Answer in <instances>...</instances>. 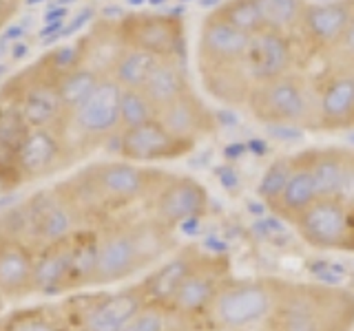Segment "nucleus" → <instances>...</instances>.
Here are the masks:
<instances>
[{
	"label": "nucleus",
	"instance_id": "f257e3e1",
	"mask_svg": "<svg viewBox=\"0 0 354 331\" xmlns=\"http://www.w3.org/2000/svg\"><path fill=\"white\" fill-rule=\"evenodd\" d=\"M171 172L124 159L97 161L58 183L55 192L84 223H109L113 214L147 205Z\"/></svg>",
	"mask_w": 354,
	"mask_h": 331
},
{
	"label": "nucleus",
	"instance_id": "f03ea898",
	"mask_svg": "<svg viewBox=\"0 0 354 331\" xmlns=\"http://www.w3.org/2000/svg\"><path fill=\"white\" fill-rule=\"evenodd\" d=\"M177 248L175 232L151 217L113 219L97 228V268L93 287L122 283L155 268Z\"/></svg>",
	"mask_w": 354,
	"mask_h": 331
},
{
	"label": "nucleus",
	"instance_id": "7ed1b4c3",
	"mask_svg": "<svg viewBox=\"0 0 354 331\" xmlns=\"http://www.w3.org/2000/svg\"><path fill=\"white\" fill-rule=\"evenodd\" d=\"M263 331H354V292L341 285L286 281Z\"/></svg>",
	"mask_w": 354,
	"mask_h": 331
},
{
	"label": "nucleus",
	"instance_id": "20e7f679",
	"mask_svg": "<svg viewBox=\"0 0 354 331\" xmlns=\"http://www.w3.org/2000/svg\"><path fill=\"white\" fill-rule=\"evenodd\" d=\"M286 279L279 276H232L221 287L204 318L206 331H259L268 323Z\"/></svg>",
	"mask_w": 354,
	"mask_h": 331
},
{
	"label": "nucleus",
	"instance_id": "39448f33",
	"mask_svg": "<svg viewBox=\"0 0 354 331\" xmlns=\"http://www.w3.org/2000/svg\"><path fill=\"white\" fill-rule=\"evenodd\" d=\"M246 110L252 119L268 128L315 130V80L306 73L292 71L277 80L254 84L248 95Z\"/></svg>",
	"mask_w": 354,
	"mask_h": 331
},
{
	"label": "nucleus",
	"instance_id": "423d86ee",
	"mask_svg": "<svg viewBox=\"0 0 354 331\" xmlns=\"http://www.w3.org/2000/svg\"><path fill=\"white\" fill-rule=\"evenodd\" d=\"M120 95L122 86L111 77H104L95 93L64 117L58 130L69 152L77 143L91 148L120 135Z\"/></svg>",
	"mask_w": 354,
	"mask_h": 331
},
{
	"label": "nucleus",
	"instance_id": "0eeeda50",
	"mask_svg": "<svg viewBox=\"0 0 354 331\" xmlns=\"http://www.w3.org/2000/svg\"><path fill=\"white\" fill-rule=\"evenodd\" d=\"M315 132L354 130V60L332 55L315 77Z\"/></svg>",
	"mask_w": 354,
	"mask_h": 331
},
{
	"label": "nucleus",
	"instance_id": "6e6552de",
	"mask_svg": "<svg viewBox=\"0 0 354 331\" xmlns=\"http://www.w3.org/2000/svg\"><path fill=\"white\" fill-rule=\"evenodd\" d=\"M232 276H235L232 274V263L226 254L204 250L191 268V272L186 274L177 294L173 296L171 309H175L177 314L199 331L217 294Z\"/></svg>",
	"mask_w": 354,
	"mask_h": 331
},
{
	"label": "nucleus",
	"instance_id": "1a4fd4ad",
	"mask_svg": "<svg viewBox=\"0 0 354 331\" xmlns=\"http://www.w3.org/2000/svg\"><path fill=\"white\" fill-rule=\"evenodd\" d=\"M308 248L354 254V210L337 197H321L290 223Z\"/></svg>",
	"mask_w": 354,
	"mask_h": 331
},
{
	"label": "nucleus",
	"instance_id": "9d476101",
	"mask_svg": "<svg viewBox=\"0 0 354 331\" xmlns=\"http://www.w3.org/2000/svg\"><path fill=\"white\" fill-rule=\"evenodd\" d=\"M352 16L354 0L306 3L301 22L292 36L299 53H306L308 58H332L341 47Z\"/></svg>",
	"mask_w": 354,
	"mask_h": 331
},
{
	"label": "nucleus",
	"instance_id": "9b49d317",
	"mask_svg": "<svg viewBox=\"0 0 354 331\" xmlns=\"http://www.w3.org/2000/svg\"><path fill=\"white\" fill-rule=\"evenodd\" d=\"M120 36L127 47L142 49L158 58H184V16L171 11H133L118 20Z\"/></svg>",
	"mask_w": 354,
	"mask_h": 331
},
{
	"label": "nucleus",
	"instance_id": "f8f14e48",
	"mask_svg": "<svg viewBox=\"0 0 354 331\" xmlns=\"http://www.w3.org/2000/svg\"><path fill=\"white\" fill-rule=\"evenodd\" d=\"M144 210L147 217L175 232L180 225L204 219L210 212V194L206 185L193 177L171 172Z\"/></svg>",
	"mask_w": 354,
	"mask_h": 331
},
{
	"label": "nucleus",
	"instance_id": "ddd939ff",
	"mask_svg": "<svg viewBox=\"0 0 354 331\" xmlns=\"http://www.w3.org/2000/svg\"><path fill=\"white\" fill-rule=\"evenodd\" d=\"M250 36L226 22L217 11H208L199 27L197 69L199 77L235 71L243 66Z\"/></svg>",
	"mask_w": 354,
	"mask_h": 331
},
{
	"label": "nucleus",
	"instance_id": "4468645a",
	"mask_svg": "<svg viewBox=\"0 0 354 331\" xmlns=\"http://www.w3.org/2000/svg\"><path fill=\"white\" fill-rule=\"evenodd\" d=\"M120 159L131 163H155V161H175L191 154L197 143L173 135L160 119H151L147 124L122 130L115 137Z\"/></svg>",
	"mask_w": 354,
	"mask_h": 331
},
{
	"label": "nucleus",
	"instance_id": "2eb2a0df",
	"mask_svg": "<svg viewBox=\"0 0 354 331\" xmlns=\"http://www.w3.org/2000/svg\"><path fill=\"white\" fill-rule=\"evenodd\" d=\"M18 239L20 232H27L31 241H36L40 248H47L51 243H60L73 237L77 228V217L66 205L58 192H40L29 203L22 205L18 214Z\"/></svg>",
	"mask_w": 354,
	"mask_h": 331
},
{
	"label": "nucleus",
	"instance_id": "dca6fc26",
	"mask_svg": "<svg viewBox=\"0 0 354 331\" xmlns=\"http://www.w3.org/2000/svg\"><path fill=\"white\" fill-rule=\"evenodd\" d=\"M147 303V294L140 281L124 290L91 296L77 312L75 331H124L131 318Z\"/></svg>",
	"mask_w": 354,
	"mask_h": 331
},
{
	"label": "nucleus",
	"instance_id": "f3484780",
	"mask_svg": "<svg viewBox=\"0 0 354 331\" xmlns=\"http://www.w3.org/2000/svg\"><path fill=\"white\" fill-rule=\"evenodd\" d=\"M297 58L299 49L292 36L266 29L250 38L246 58H243V69L254 86L292 73Z\"/></svg>",
	"mask_w": 354,
	"mask_h": 331
},
{
	"label": "nucleus",
	"instance_id": "a211bd4d",
	"mask_svg": "<svg viewBox=\"0 0 354 331\" xmlns=\"http://www.w3.org/2000/svg\"><path fill=\"white\" fill-rule=\"evenodd\" d=\"M158 119L173 135L195 143L204 137L215 135L219 130L217 113L195 93V88L160 108Z\"/></svg>",
	"mask_w": 354,
	"mask_h": 331
},
{
	"label": "nucleus",
	"instance_id": "6ab92c4d",
	"mask_svg": "<svg viewBox=\"0 0 354 331\" xmlns=\"http://www.w3.org/2000/svg\"><path fill=\"white\" fill-rule=\"evenodd\" d=\"M202 252L204 250L195 245V243H188V245L177 248L162 263L155 265V268L140 281L144 294H147V301L153 305L171 307L173 296L177 294V290H180L186 274L191 272V268L195 265V261L199 259Z\"/></svg>",
	"mask_w": 354,
	"mask_h": 331
},
{
	"label": "nucleus",
	"instance_id": "aec40b11",
	"mask_svg": "<svg viewBox=\"0 0 354 331\" xmlns=\"http://www.w3.org/2000/svg\"><path fill=\"white\" fill-rule=\"evenodd\" d=\"M69 154L64 137L58 128H27L16 150V170L27 179L51 172Z\"/></svg>",
	"mask_w": 354,
	"mask_h": 331
},
{
	"label": "nucleus",
	"instance_id": "412c9836",
	"mask_svg": "<svg viewBox=\"0 0 354 331\" xmlns=\"http://www.w3.org/2000/svg\"><path fill=\"white\" fill-rule=\"evenodd\" d=\"M36 254L18 237L0 234V296L25 298L33 294Z\"/></svg>",
	"mask_w": 354,
	"mask_h": 331
},
{
	"label": "nucleus",
	"instance_id": "4be33fe9",
	"mask_svg": "<svg viewBox=\"0 0 354 331\" xmlns=\"http://www.w3.org/2000/svg\"><path fill=\"white\" fill-rule=\"evenodd\" d=\"M127 49L120 36L118 20H100L75 42V60L80 66L109 77L120 53Z\"/></svg>",
	"mask_w": 354,
	"mask_h": 331
},
{
	"label": "nucleus",
	"instance_id": "5701e85b",
	"mask_svg": "<svg viewBox=\"0 0 354 331\" xmlns=\"http://www.w3.org/2000/svg\"><path fill=\"white\" fill-rule=\"evenodd\" d=\"M319 197L317 185H315V177L310 170L308 163V152L301 150L292 154V172L288 177V183L283 188V192L279 197V201L272 208V214H277L281 221H286L288 225L304 212L306 208L313 205Z\"/></svg>",
	"mask_w": 354,
	"mask_h": 331
},
{
	"label": "nucleus",
	"instance_id": "b1692460",
	"mask_svg": "<svg viewBox=\"0 0 354 331\" xmlns=\"http://www.w3.org/2000/svg\"><path fill=\"white\" fill-rule=\"evenodd\" d=\"M142 91L155 104L158 113L160 108L171 104L173 99L193 91L184 58H162L158 66L153 69V73L149 75L147 84L142 86Z\"/></svg>",
	"mask_w": 354,
	"mask_h": 331
},
{
	"label": "nucleus",
	"instance_id": "393cba45",
	"mask_svg": "<svg viewBox=\"0 0 354 331\" xmlns=\"http://www.w3.org/2000/svg\"><path fill=\"white\" fill-rule=\"evenodd\" d=\"M71 241L73 237L40 248V252L36 254V265H33V294H64L66 270H69L71 259Z\"/></svg>",
	"mask_w": 354,
	"mask_h": 331
},
{
	"label": "nucleus",
	"instance_id": "a878e982",
	"mask_svg": "<svg viewBox=\"0 0 354 331\" xmlns=\"http://www.w3.org/2000/svg\"><path fill=\"white\" fill-rule=\"evenodd\" d=\"M97 268V230L82 228L73 234L71 259L66 270L64 292H77L84 287H93Z\"/></svg>",
	"mask_w": 354,
	"mask_h": 331
},
{
	"label": "nucleus",
	"instance_id": "bb28decb",
	"mask_svg": "<svg viewBox=\"0 0 354 331\" xmlns=\"http://www.w3.org/2000/svg\"><path fill=\"white\" fill-rule=\"evenodd\" d=\"M306 152H308V163L315 177L319 197H337L350 148L324 146V148H308Z\"/></svg>",
	"mask_w": 354,
	"mask_h": 331
},
{
	"label": "nucleus",
	"instance_id": "cd10ccee",
	"mask_svg": "<svg viewBox=\"0 0 354 331\" xmlns=\"http://www.w3.org/2000/svg\"><path fill=\"white\" fill-rule=\"evenodd\" d=\"M102 80H104V75H100L97 71L88 69V66H80V64H75L69 71H64L58 80V93L62 99L64 113L69 115L80 104H84L86 99L95 93V88Z\"/></svg>",
	"mask_w": 354,
	"mask_h": 331
},
{
	"label": "nucleus",
	"instance_id": "c85d7f7f",
	"mask_svg": "<svg viewBox=\"0 0 354 331\" xmlns=\"http://www.w3.org/2000/svg\"><path fill=\"white\" fill-rule=\"evenodd\" d=\"M160 60L162 58H158V55H153V53L127 47L115 60L109 77L115 80L122 88H142Z\"/></svg>",
	"mask_w": 354,
	"mask_h": 331
},
{
	"label": "nucleus",
	"instance_id": "c756f323",
	"mask_svg": "<svg viewBox=\"0 0 354 331\" xmlns=\"http://www.w3.org/2000/svg\"><path fill=\"white\" fill-rule=\"evenodd\" d=\"M124 331H197L171 307L147 303L131 318Z\"/></svg>",
	"mask_w": 354,
	"mask_h": 331
},
{
	"label": "nucleus",
	"instance_id": "7c9ffc66",
	"mask_svg": "<svg viewBox=\"0 0 354 331\" xmlns=\"http://www.w3.org/2000/svg\"><path fill=\"white\" fill-rule=\"evenodd\" d=\"M261 11L266 29L295 36L308 0H254Z\"/></svg>",
	"mask_w": 354,
	"mask_h": 331
},
{
	"label": "nucleus",
	"instance_id": "2f4dec72",
	"mask_svg": "<svg viewBox=\"0 0 354 331\" xmlns=\"http://www.w3.org/2000/svg\"><path fill=\"white\" fill-rule=\"evenodd\" d=\"M158 119V108L142 88H122L120 95V132Z\"/></svg>",
	"mask_w": 354,
	"mask_h": 331
},
{
	"label": "nucleus",
	"instance_id": "473e14b6",
	"mask_svg": "<svg viewBox=\"0 0 354 331\" xmlns=\"http://www.w3.org/2000/svg\"><path fill=\"white\" fill-rule=\"evenodd\" d=\"M215 11L226 22H230L232 27H237L250 38L266 31V22L254 0H224Z\"/></svg>",
	"mask_w": 354,
	"mask_h": 331
},
{
	"label": "nucleus",
	"instance_id": "72a5a7b5",
	"mask_svg": "<svg viewBox=\"0 0 354 331\" xmlns=\"http://www.w3.org/2000/svg\"><path fill=\"white\" fill-rule=\"evenodd\" d=\"M292 172V154H286V157H277L270 161L268 168L263 170L261 179L257 183V194L263 201V205L270 210L277 205L279 197L283 192V188L288 183V177Z\"/></svg>",
	"mask_w": 354,
	"mask_h": 331
},
{
	"label": "nucleus",
	"instance_id": "f704fd0d",
	"mask_svg": "<svg viewBox=\"0 0 354 331\" xmlns=\"http://www.w3.org/2000/svg\"><path fill=\"white\" fill-rule=\"evenodd\" d=\"M3 331H60L55 327L51 318L38 312H20L16 316H11Z\"/></svg>",
	"mask_w": 354,
	"mask_h": 331
},
{
	"label": "nucleus",
	"instance_id": "c9c22d12",
	"mask_svg": "<svg viewBox=\"0 0 354 331\" xmlns=\"http://www.w3.org/2000/svg\"><path fill=\"white\" fill-rule=\"evenodd\" d=\"M337 199L341 203H346L350 210H354V148H350L348 152L346 168H343L341 183L337 190Z\"/></svg>",
	"mask_w": 354,
	"mask_h": 331
},
{
	"label": "nucleus",
	"instance_id": "e433bc0d",
	"mask_svg": "<svg viewBox=\"0 0 354 331\" xmlns=\"http://www.w3.org/2000/svg\"><path fill=\"white\" fill-rule=\"evenodd\" d=\"M335 55H341V58H348V60H354V16H352V22L346 31V36H343V42L341 47L337 49Z\"/></svg>",
	"mask_w": 354,
	"mask_h": 331
},
{
	"label": "nucleus",
	"instance_id": "4c0bfd02",
	"mask_svg": "<svg viewBox=\"0 0 354 331\" xmlns=\"http://www.w3.org/2000/svg\"><path fill=\"white\" fill-rule=\"evenodd\" d=\"M224 0H197V5L202 7V9H208V11H215Z\"/></svg>",
	"mask_w": 354,
	"mask_h": 331
},
{
	"label": "nucleus",
	"instance_id": "58836bf2",
	"mask_svg": "<svg viewBox=\"0 0 354 331\" xmlns=\"http://www.w3.org/2000/svg\"><path fill=\"white\" fill-rule=\"evenodd\" d=\"M151 3H166V0H151Z\"/></svg>",
	"mask_w": 354,
	"mask_h": 331
},
{
	"label": "nucleus",
	"instance_id": "ea45409f",
	"mask_svg": "<svg viewBox=\"0 0 354 331\" xmlns=\"http://www.w3.org/2000/svg\"><path fill=\"white\" fill-rule=\"evenodd\" d=\"M0 309H3V298H0Z\"/></svg>",
	"mask_w": 354,
	"mask_h": 331
},
{
	"label": "nucleus",
	"instance_id": "a19ab883",
	"mask_svg": "<svg viewBox=\"0 0 354 331\" xmlns=\"http://www.w3.org/2000/svg\"><path fill=\"white\" fill-rule=\"evenodd\" d=\"M199 331H206V329H199Z\"/></svg>",
	"mask_w": 354,
	"mask_h": 331
},
{
	"label": "nucleus",
	"instance_id": "79ce46f5",
	"mask_svg": "<svg viewBox=\"0 0 354 331\" xmlns=\"http://www.w3.org/2000/svg\"><path fill=\"white\" fill-rule=\"evenodd\" d=\"M0 331H3V327H0Z\"/></svg>",
	"mask_w": 354,
	"mask_h": 331
}]
</instances>
